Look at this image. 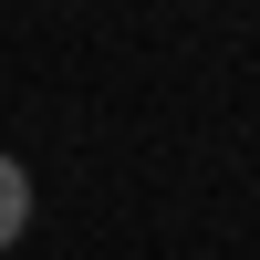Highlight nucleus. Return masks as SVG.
I'll list each match as a JSON object with an SVG mask.
<instances>
[{
	"label": "nucleus",
	"instance_id": "obj_1",
	"mask_svg": "<svg viewBox=\"0 0 260 260\" xmlns=\"http://www.w3.org/2000/svg\"><path fill=\"white\" fill-rule=\"evenodd\" d=\"M21 229H31V167H21V156H0V250H11Z\"/></svg>",
	"mask_w": 260,
	"mask_h": 260
}]
</instances>
